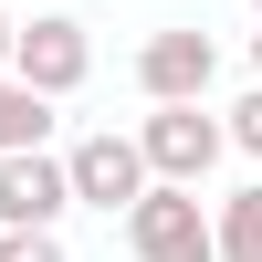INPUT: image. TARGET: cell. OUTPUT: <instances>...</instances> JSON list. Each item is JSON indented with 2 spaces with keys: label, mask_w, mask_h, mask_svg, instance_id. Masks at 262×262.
I'll use <instances>...</instances> for the list:
<instances>
[{
  "label": "cell",
  "mask_w": 262,
  "mask_h": 262,
  "mask_svg": "<svg viewBox=\"0 0 262 262\" xmlns=\"http://www.w3.org/2000/svg\"><path fill=\"white\" fill-rule=\"evenodd\" d=\"M210 74H221V42L210 32H147V53H137V95L147 105H200Z\"/></svg>",
  "instance_id": "6"
},
{
  "label": "cell",
  "mask_w": 262,
  "mask_h": 262,
  "mask_svg": "<svg viewBox=\"0 0 262 262\" xmlns=\"http://www.w3.org/2000/svg\"><path fill=\"white\" fill-rule=\"evenodd\" d=\"M0 262H74L63 231H0Z\"/></svg>",
  "instance_id": "9"
},
{
  "label": "cell",
  "mask_w": 262,
  "mask_h": 262,
  "mask_svg": "<svg viewBox=\"0 0 262 262\" xmlns=\"http://www.w3.org/2000/svg\"><path fill=\"white\" fill-rule=\"evenodd\" d=\"M63 210H74V168L53 147L0 158V231H63Z\"/></svg>",
  "instance_id": "5"
},
{
  "label": "cell",
  "mask_w": 262,
  "mask_h": 262,
  "mask_svg": "<svg viewBox=\"0 0 262 262\" xmlns=\"http://www.w3.org/2000/svg\"><path fill=\"white\" fill-rule=\"evenodd\" d=\"M231 147H242V158H262V84L231 105Z\"/></svg>",
  "instance_id": "10"
},
{
  "label": "cell",
  "mask_w": 262,
  "mask_h": 262,
  "mask_svg": "<svg viewBox=\"0 0 262 262\" xmlns=\"http://www.w3.org/2000/svg\"><path fill=\"white\" fill-rule=\"evenodd\" d=\"M210 231H221V262H262V179L231 189V200L210 210Z\"/></svg>",
  "instance_id": "8"
},
{
  "label": "cell",
  "mask_w": 262,
  "mask_h": 262,
  "mask_svg": "<svg viewBox=\"0 0 262 262\" xmlns=\"http://www.w3.org/2000/svg\"><path fill=\"white\" fill-rule=\"evenodd\" d=\"M11 42H21V21H11V11H0V74H11Z\"/></svg>",
  "instance_id": "11"
},
{
  "label": "cell",
  "mask_w": 262,
  "mask_h": 262,
  "mask_svg": "<svg viewBox=\"0 0 262 262\" xmlns=\"http://www.w3.org/2000/svg\"><path fill=\"white\" fill-rule=\"evenodd\" d=\"M252 74H262V32H252Z\"/></svg>",
  "instance_id": "12"
},
{
  "label": "cell",
  "mask_w": 262,
  "mask_h": 262,
  "mask_svg": "<svg viewBox=\"0 0 262 262\" xmlns=\"http://www.w3.org/2000/svg\"><path fill=\"white\" fill-rule=\"evenodd\" d=\"M63 168H74V210H105V221H116V210H137L147 189V147L137 137H116V126H95V137H74L63 147Z\"/></svg>",
  "instance_id": "3"
},
{
  "label": "cell",
  "mask_w": 262,
  "mask_h": 262,
  "mask_svg": "<svg viewBox=\"0 0 262 262\" xmlns=\"http://www.w3.org/2000/svg\"><path fill=\"white\" fill-rule=\"evenodd\" d=\"M53 137V95H32L21 74H0V158H32Z\"/></svg>",
  "instance_id": "7"
},
{
  "label": "cell",
  "mask_w": 262,
  "mask_h": 262,
  "mask_svg": "<svg viewBox=\"0 0 262 262\" xmlns=\"http://www.w3.org/2000/svg\"><path fill=\"white\" fill-rule=\"evenodd\" d=\"M126 252L137 262H221V231H210V210H200V189H147L137 210H126Z\"/></svg>",
  "instance_id": "2"
},
{
  "label": "cell",
  "mask_w": 262,
  "mask_h": 262,
  "mask_svg": "<svg viewBox=\"0 0 262 262\" xmlns=\"http://www.w3.org/2000/svg\"><path fill=\"white\" fill-rule=\"evenodd\" d=\"M252 11H262V0H252Z\"/></svg>",
  "instance_id": "13"
},
{
  "label": "cell",
  "mask_w": 262,
  "mask_h": 262,
  "mask_svg": "<svg viewBox=\"0 0 262 262\" xmlns=\"http://www.w3.org/2000/svg\"><path fill=\"white\" fill-rule=\"evenodd\" d=\"M137 147H147V179H168V189H200L210 168H221V147H231V126L210 116V105H147V126H137Z\"/></svg>",
  "instance_id": "1"
},
{
  "label": "cell",
  "mask_w": 262,
  "mask_h": 262,
  "mask_svg": "<svg viewBox=\"0 0 262 262\" xmlns=\"http://www.w3.org/2000/svg\"><path fill=\"white\" fill-rule=\"evenodd\" d=\"M11 74L32 84V95H74L84 74H95V42H84V21H63V11H42V21H21V42H11Z\"/></svg>",
  "instance_id": "4"
}]
</instances>
